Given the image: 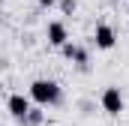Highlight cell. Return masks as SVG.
Here are the masks:
<instances>
[{
  "label": "cell",
  "instance_id": "9",
  "mask_svg": "<svg viewBox=\"0 0 129 126\" xmlns=\"http://www.w3.org/2000/svg\"><path fill=\"white\" fill-rule=\"evenodd\" d=\"M57 3H60V0H39V6H42V9H51V6H57Z\"/></svg>",
  "mask_w": 129,
  "mask_h": 126
},
{
  "label": "cell",
  "instance_id": "3",
  "mask_svg": "<svg viewBox=\"0 0 129 126\" xmlns=\"http://www.w3.org/2000/svg\"><path fill=\"white\" fill-rule=\"evenodd\" d=\"M99 102H102V111H105V114L117 117V114L123 111V93H120V87H105Z\"/></svg>",
  "mask_w": 129,
  "mask_h": 126
},
{
  "label": "cell",
  "instance_id": "6",
  "mask_svg": "<svg viewBox=\"0 0 129 126\" xmlns=\"http://www.w3.org/2000/svg\"><path fill=\"white\" fill-rule=\"evenodd\" d=\"M60 54H63L66 60H75L78 66H81V69L87 66V51H84L81 45H75V42H66L63 48H60Z\"/></svg>",
  "mask_w": 129,
  "mask_h": 126
},
{
  "label": "cell",
  "instance_id": "8",
  "mask_svg": "<svg viewBox=\"0 0 129 126\" xmlns=\"http://www.w3.org/2000/svg\"><path fill=\"white\" fill-rule=\"evenodd\" d=\"M57 6H60V12H63V15H72V12L78 9V0H60Z\"/></svg>",
  "mask_w": 129,
  "mask_h": 126
},
{
  "label": "cell",
  "instance_id": "5",
  "mask_svg": "<svg viewBox=\"0 0 129 126\" xmlns=\"http://www.w3.org/2000/svg\"><path fill=\"white\" fill-rule=\"evenodd\" d=\"M45 36H48V45H54V48H63L66 42H69V30H66L63 21H48Z\"/></svg>",
  "mask_w": 129,
  "mask_h": 126
},
{
  "label": "cell",
  "instance_id": "10",
  "mask_svg": "<svg viewBox=\"0 0 129 126\" xmlns=\"http://www.w3.org/2000/svg\"><path fill=\"white\" fill-rule=\"evenodd\" d=\"M111 3H120V0H111Z\"/></svg>",
  "mask_w": 129,
  "mask_h": 126
},
{
  "label": "cell",
  "instance_id": "1",
  "mask_svg": "<svg viewBox=\"0 0 129 126\" xmlns=\"http://www.w3.org/2000/svg\"><path fill=\"white\" fill-rule=\"evenodd\" d=\"M30 99L36 105H42V108H51V105H60L63 90H60V84L51 81V78H36L30 84Z\"/></svg>",
  "mask_w": 129,
  "mask_h": 126
},
{
  "label": "cell",
  "instance_id": "2",
  "mask_svg": "<svg viewBox=\"0 0 129 126\" xmlns=\"http://www.w3.org/2000/svg\"><path fill=\"white\" fill-rule=\"evenodd\" d=\"M30 102H33L30 93H27V96H24V93H9V99H6V111H9V117H15V120L21 123V120L30 114V108H33Z\"/></svg>",
  "mask_w": 129,
  "mask_h": 126
},
{
  "label": "cell",
  "instance_id": "4",
  "mask_svg": "<svg viewBox=\"0 0 129 126\" xmlns=\"http://www.w3.org/2000/svg\"><path fill=\"white\" fill-rule=\"evenodd\" d=\"M93 42H96L99 51H111L117 45V33L111 24H96V33H93Z\"/></svg>",
  "mask_w": 129,
  "mask_h": 126
},
{
  "label": "cell",
  "instance_id": "7",
  "mask_svg": "<svg viewBox=\"0 0 129 126\" xmlns=\"http://www.w3.org/2000/svg\"><path fill=\"white\" fill-rule=\"evenodd\" d=\"M42 120H45V111H42V105H36V108H30V114L21 120V126H42Z\"/></svg>",
  "mask_w": 129,
  "mask_h": 126
}]
</instances>
